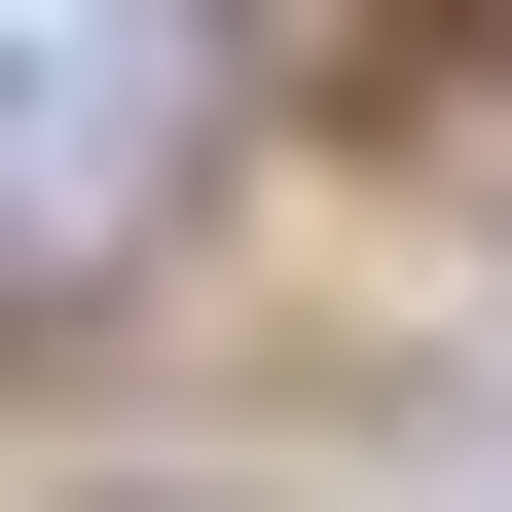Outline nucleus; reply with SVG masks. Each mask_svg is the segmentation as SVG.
I'll return each mask as SVG.
<instances>
[{"label": "nucleus", "instance_id": "f257e3e1", "mask_svg": "<svg viewBox=\"0 0 512 512\" xmlns=\"http://www.w3.org/2000/svg\"><path fill=\"white\" fill-rule=\"evenodd\" d=\"M220 147V0H0V330H74Z\"/></svg>", "mask_w": 512, "mask_h": 512}]
</instances>
